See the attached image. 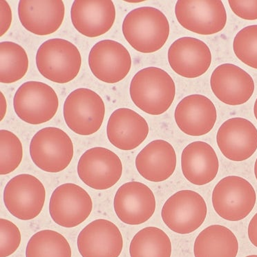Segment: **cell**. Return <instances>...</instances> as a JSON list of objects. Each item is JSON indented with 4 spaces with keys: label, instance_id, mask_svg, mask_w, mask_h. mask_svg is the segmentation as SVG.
<instances>
[{
    "label": "cell",
    "instance_id": "obj_5",
    "mask_svg": "<svg viewBox=\"0 0 257 257\" xmlns=\"http://www.w3.org/2000/svg\"><path fill=\"white\" fill-rule=\"evenodd\" d=\"M256 199V192L251 183L237 176L223 178L212 193L214 210L229 221H238L247 217L254 208Z\"/></svg>",
    "mask_w": 257,
    "mask_h": 257
},
{
    "label": "cell",
    "instance_id": "obj_33",
    "mask_svg": "<svg viewBox=\"0 0 257 257\" xmlns=\"http://www.w3.org/2000/svg\"><path fill=\"white\" fill-rule=\"evenodd\" d=\"M1 34L0 36H3L6 34L10 28L12 23V9L7 1L1 0Z\"/></svg>",
    "mask_w": 257,
    "mask_h": 257
},
{
    "label": "cell",
    "instance_id": "obj_4",
    "mask_svg": "<svg viewBox=\"0 0 257 257\" xmlns=\"http://www.w3.org/2000/svg\"><path fill=\"white\" fill-rule=\"evenodd\" d=\"M74 154L72 141L57 127H46L37 132L30 144L33 162L45 172L57 173L70 164Z\"/></svg>",
    "mask_w": 257,
    "mask_h": 257
},
{
    "label": "cell",
    "instance_id": "obj_9",
    "mask_svg": "<svg viewBox=\"0 0 257 257\" xmlns=\"http://www.w3.org/2000/svg\"><path fill=\"white\" fill-rule=\"evenodd\" d=\"M46 190L39 179L31 174L15 176L4 191V203L9 212L22 221L37 217L43 209Z\"/></svg>",
    "mask_w": 257,
    "mask_h": 257
},
{
    "label": "cell",
    "instance_id": "obj_8",
    "mask_svg": "<svg viewBox=\"0 0 257 257\" xmlns=\"http://www.w3.org/2000/svg\"><path fill=\"white\" fill-rule=\"evenodd\" d=\"M207 205L198 192L181 190L169 198L163 205L161 216L165 225L178 234H190L204 223Z\"/></svg>",
    "mask_w": 257,
    "mask_h": 257
},
{
    "label": "cell",
    "instance_id": "obj_32",
    "mask_svg": "<svg viewBox=\"0 0 257 257\" xmlns=\"http://www.w3.org/2000/svg\"><path fill=\"white\" fill-rule=\"evenodd\" d=\"M228 3L238 17L246 20H257V1L229 0Z\"/></svg>",
    "mask_w": 257,
    "mask_h": 257
},
{
    "label": "cell",
    "instance_id": "obj_39",
    "mask_svg": "<svg viewBox=\"0 0 257 257\" xmlns=\"http://www.w3.org/2000/svg\"><path fill=\"white\" fill-rule=\"evenodd\" d=\"M245 257H257V255H249V256Z\"/></svg>",
    "mask_w": 257,
    "mask_h": 257
},
{
    "label": "cell",
    "instance_id": "obj_30",
    "mask_svg": "<svg viewBox=\"0 0 257 257\" xmlns=\"http://www.w3.org/2000/svg\"><path fill=\"white\" fill-rule=\"evenodd\" d=\"M233 49L238 60L257 69V25L241 29L235 36Z\"/></svg>",
    "mask_w": 257,
    "mask_h": 257
},
{
    "label": "cell",
    "instance_id": "obj_16",
    "mask_svg": "<svg viewBox=\"0 0 257 257\" xmlns=\"http://www.w3.org/2000/svg\"><path fill=\"white\" fill-rule=\"evenodd\" d=\"M77 244L82 257H118L122 250L123 238L114 223L97 219L82 229Z\"/></svg>",
    "mask_w": 257,
    "mask_h": 257
},
{
    "label": "cell",
    "instance_id": "obj_25",
    "mask_svg": "<svg viewBox=\"0 0 257 257\" xmlns=\"http://www.w3.org/2000/svg\"><path fill=\"white\" fill-rule=\"evenodd\" d=\"M238 251L236 236L223 225H213L206 227L194 242L195 257H236Z\"/></svg>",
    "mask_w": 257,
    "mask_h": 257
},
{
    "label": "cell",
    "instance_id": "obj_37",
    "mask_svg": "<svg viewBox=\"0 0 257 257\" xmlns=\"http://www.w3.org/2000/svg\"><path fill=\"white\" fill-rule=\"evenodd\" d=\"M254 174L255 177H256V179L257 180V159L256 160V162H255L254 165Z\"/></svg>",
    "mask_w": 257,
    "mask_h": 257
},
{
    "label": "cell",
    "instance_id": "obj_18",
    "mask_svg": "<svg viewBox=\"0 0 257 257\" xmlns=\"http://www.w3.org/2000/svg\"><path fill=\"white\" fill-rule=\"evenodd\" d=\"M210 86L216 98L228 105L247 102L254 91V82L249 73L232 64H223L213 71Z\"/></svg>",
    "mask_w": 257,
    "mask_h": 257
},
{
    "label": "cell",
    "instance_id": "obj_38",
    "mask_svg": "<svg viewBox=\"0 0 257 257\" xmlns=\"http://www.w3.org/2000/svg\"><path fill=\"white\" fill-rule=\"evenodd\" d=\"M128 3H143V1H125Z\"/></svg>",
    "mask_w": 257,
    "mask_h": 257
},
{
    "label": "cell",
    "instance_id": "obj_15",
    "mask_svg": "<svg viewBox=\"0 0 257 257\" xmlns=\"http://www.w3.org/2000/svg\"><path fill=\"white\" fill-rule=\"evenodd\" d=\"M221 153L232 161L249 159L257 150V128L247 119L232 117L224 122L216 135Z\"/></svg>",
    "mask_w": 257,
    "mask_h": 257
},
{
    "label": "cell",
    "instance_id": "obj_34",
    "mask_svg": "<svg viewBox=\"0 0 257 257\" xmlns=\"http://www.w3.org/2000/svg\"><path fill=\"white\" fill-rule=\"evenodd\" d=\"M247 234L251 243L257 247V213L249 222Z\"/></svg>",
    "mask_w": 257,
    "mask_h": 257
},
{
    "label": "cell",
    "instance_id": "obj_28",
    "mask_svg": "<svg viewBox=\"0 0 257 257\" xmlns=\"http://www.w3.org/2000/svg\"><path fill=\"white\" fill-rule=\"evenodd\" d=\"M26 257H71V246L63 235L44 229L31 236L26 249Z\"/></svg>",
    "mask_w": 257,
    "mask_h": 257
},
{
    "label": "cell",
    "instance_id": "obj_3",
    "mask_svg": "<svg viewBox=\"0 0 257 257\" xmlns=\"http://www.w3.org/2000/svg\"><path fill=\"white\" fill-rule=\"evenodd\" d=\"M36 59L39 72L56 83L72 81L81 69V54L78 48L71 42L60 38L44 42L37 51Z\"/></svg>",
    "mask_w": 257,
    "mask_h": 257
},
{
    "label": "cell",
    "instance_id": "obj_14",
    "mask_svg": "<svg viewBox=\"0 0 257 257\" xmlns=\"http://www.w3.org/2000/svg\"><path fill=\"white\" fill-rule=\"evenodd\" d=\"M113 207L123 223L130 225L146 223L156 210V199L150 187L140 182L131 181L119 187Z\"/></svg>",
    "mask_w": 257,
    "mask_h": 257
},
{
    "label": "cell",
    "instance_id": "obj_22",
    "mask_svg": "<svg viewBox=\"0 0 257 257\" xmlns=\"http://www.w3.org/2000/svg\"><path fill=\"white\" fill-rule=\"evenodd\" d=\"M148 123L137 112L127 108H120L113 112L108 121V140L124 151L135 150L148 137Z\"/></svg>",
    "mask_w": 257,
    "mask_h": 257
},
{
    "label": "cell",
    "instance_id": "obj_26",
    "mask_svg": "<svg viewBox=\"0 0 257 257\" xmlns=\"http://www.w3.org/2000/svg\"><path fill=\"white\" fill-rule=\"evenodd\" d=\"M130 253L131 257H171L172 243L162 229L145 227L132 238Z\"/></svg>",
    "mask_w": 257,
    "mask_h": 257
},
{
    "label": "cell",
    "instance_id": "obj_13",
    "mask_svg": "<svg viewBox=\"0 0 257 257\" xmlns=\"http://www.w3.org/2000/svg\"><path fill=\"white\" fill-rule=\"evenodd\" d=\"M89 66L95 78L106 83L122 81L132 67L127 49L114 40H104L95 44L89 55Z\"/></svg>",
    "mask_w": 257,
    "mask_h": 257
},
{
    "label": "cell",
    "instance_id": "obj_31",
    "mask_svg": "<svg viewBox=\"0 0 257 257\" xmlns=\"http://www.w3.org/2000/svg\"><path fill=\"white\" fill-rule=\"evenodd\" d=\"M0 257H7L17 250L21 243V233L19 228L9 220L0 219Z\"/></svg>",
    "mask_w": 257,
    "mask_h": 257
},
{
    "label": "cell",
    "instance_id": "obj_27",
    "mask_svg": "<svg viewBox=\"0 0 257 257\" xmlns=\"http://www.w3.org/2000/svg\"><path fill=\"white\" fill-rule=\"evenodd\" d=\"M29 69L27 53L13 42L0 43V82L12 84L24 78Z\"/></svg>",
    "mask_w": 257,
    "mask_h": 257
},
{
    "label": "cell",
    "instance_id": "obj_24",
    "mask_svg": "<svg viewBox=\"0 0 257 257\" xmlns=\"http://www.w3.org/2000/svg\"><path fill=\"white\" fill-rule=\"evenodd\" d=\"M181 169L187 181L194 185H204L215 179L219 162L210 145L196 141L189 144L182 152Z\"/></svg>",
    "mask_w": 257,
    "mask_h": 257
},
{
    "label": "cell",
    "instance_id": "obj_21",
    "mask_svg": "<svg viewBox=\"0 0 257 257\" xmlns=\"http://www.w3.org/2000/svg\"><path fill=\"white\" fill-rule=\"evenodd\" d=\"M175 121L185 135L201 137L208 134L215 124L217 113L214 103L206 96L193 94L185 97L175 110Z\"/></svg>",
    "mask_w": 257,
    "mask_h": 257
},
{
    "label": "cell",
    "instance_id": "obj_7",
    "mask_svg": "<svg viewBox=\"0 0 257 257\" xmlns=\"http://www.w3.org/2000/svg\"><path fill=\"white\" fill-rule=\"evenodd\" d=\"M15 112L22 120L40 124L51 120L56 114L59 99L52 87L44 82H25L16 91L14 98Z\"/></svg>",
    "mask_w": 257,
    "mask_h": 257
},
{
    "label": "cell",
    "instance_id": "obj_6",
    "mask_svg": "<svg viewBox=\"0 0 257 257\" xmlns=\"http://www.w3.org/2000/svg\"><path fill=\"white\" fill-rule=\"evenodd\" d=\"M64 118L73 132L90 136L98 131L103 122L105 106L95 91L79 88L68 95L64 104Z\"/></svg>",
    "mask_w": 257,
    "mask_h": 257
},
{
    "label": "cell",
    "instance_id": "obj_10",
    "mask_svg": "<svg viewBox=\"0 0 257 257\" xmlns=\"http://www.w3.org/2000/svg\"><path fill=\"white\" fill-rule=\"evenodd\" d=\"M175 14L183 28L204 36L217 34L227 23L226 11L220 0H179Z\"/></svg>",
    "mask_w": 257,
    "mask_h": 257
},
{
    "label": "cell",
    "instance_id": "obj_23",
    "mask_svg": "<svg viewBox=\"0 0 257 257\" xmlns=\"http://www.w3.org/2000/svg\"><path fill=\"white\" fill-rule=\"evenodd\" d=\"M176 154L173 146L164 140L149 143L138 154L136 168L144 179L151 182H163L174 174Z\"/></svg>",
    "mask_w": 257,
    "mask_h": 257
},
{
    "label": "cell",
    "instance_id": "obj_11",
    "mask_svg": "<svg viewBox=\"0 0 257 257\" xmlns=\"http://www.w3.org/2000/svg\"><path fill=\"white\" fill-rule=\"evenodd\" d=\"M78 174L88 187L97 190H107L120 180L122 164L114 152L98 147L82 154L78 161Z\"/></svg>",
    "mask_w": 257,
    "mask_h": 257
},
{
    "label": "cell",
    "instance_id": "obj_12",
    "mask_svg": "<svg viewBox=\"0 0 257 257\" xmlns=\"http://www.w3.org/2000/svg\"><path fill=\"white\" fill-rule=\"evenodd\" d=\"M93 202L87 191L74 183H64L53 191L49 203L53 221L64 227L80 225L91 214Z\"/></svg>",
    "mask_w": 257,
    "mask_h": 257
},
{
    "label": "cell",
    "instance_id": "obj_20",
    "mask_svg": "<svg viewBox=\"0 0 257 257\" xmlns=\"http://www.w3.org/2000/svg\"><path fill=\"white\" fill-rule=\"evenodd\" d=\"M64 14L62 0H21L18 5L20 23L37 36L56 32L63 23Z\"/></svg>",
    "mask_w": 257,
    "mask_h": 257
},
{
    "label": "cell",
    "instance_id": "obj_35",
    "mask_svg": "<svg viewBox=\"0 0 257 257\" xmlns=\"http://www.w3.org/2000/svg\"><path fill=\"white\" fill-rule=\"evenodd\" d=\"M0 95H1V118H0V120H3L5 115H6L7 105L5 95L2 92L0 93Z\"/></svg>",
    "mask_w": 257,
    "mask_h": 257
},
{
    "label": "cell",
    "instance_id": "obj_36",
    "mask_svg": "<svg viewBox=\"0 0 257 257\" xmlns=\"http://www.w3.org/2000/svg\"><path fill=\"white\" fill-rule=\"evenodd\" d=\"M254 113L255 115V117H256L257 120V98L256 101H255L254 106Z\"/></svg>",
    "mask_w": 257,
    "mask_h": 257
},
{
    "label": "cell",
    "instance_id": "obj_29",
    "mask_svg": "<svg viewBox=\"0 0 257 257\" xmlns=\"http://www.w3.org/2000/svg\"><path fill=\"white\" fill-rule=\"evenodd\" d=\"M0 174L7 175L19 167L23 161V148L21 141L8 130L0 131Z\"/></svg>",
    "mask_w": 257,
    "mask_h": 257
},
{
    "label": "cell",
    "instance_id": "obj_19",
    "mask_svg": "<svg viewBox=\"0 0 257 257\" xmlns=\"http://www.w3.org/2000/svg\"><path fill=\"white\" fill-rule=\"evenodd\" d=\"M71 18L79 33L88 38H96L113 27L114 4L111 0H76L71 7Z\"/></svg>",
    "mask_w": 257,
    "mask_h": 257
},
{
    "label": "cell",
    "instance_id": "obj_17",
    "mask_svg": "<svg viewBox=\"0 0 257 257\" xmlns=\"http://www.w3.org/2000/svg\"><path fill=\"white\" fill-rule=\"evenodd\" d=\"M170 67L178 75L196 78L204 74L211 65L212 54L208 46L190 37L179 38L168 51Z\"/></svg>",
    "mask_w": 257,
    "mask_h": 257
},
{
    "label": "cell",
    "instance_id": "obj_1",
    "mask_svg": "<svg viewBox=\"0 0 257 257\" xmlns=\"http://www.w3.org/2000/svg\"><path fill=\"white\" fill-rule=\"evenodd\" d=\"M122 33L135 50L152 53L160 50L170 36L166 16L153 7H140L128 13L122 23Z\"/></svg>",
    "mask_w": 257,
    "mask_h": 257
},
{
    "label": "cell",
    "instance_id": "obj_2",
    "mask_svg": "<svg viewBox=\"0 0 257 257\" xmlns=\"http://www.w3.org/2000/svg\"><path fill=\"white\" fill-rule=\"evenodd\" d=\"M130 96L135 105L150 115H161L169 109L176 95L173 79L158 67L145 68L132 78Z\"/></svg>",
    "mask_w": 257,
    "mask_h": 257
}]
</instances>
